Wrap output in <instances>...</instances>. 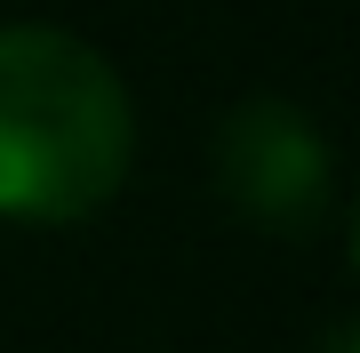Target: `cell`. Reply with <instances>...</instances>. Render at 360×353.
Instances as JSON below:
<instances>
[{"label": "cell", "instance_id": "6da1fadb", "mask_svg": "<svg viewBox=\"0 0 360 353\" xmlns=\"http://www.w3.org/2000/svg\"><path fill=\"white\" fill-rule=\"evenodd\" d=\"M136 161V105L112 56L65 25H0V217L89 225Z\"/></svg>", "mask_w": 360, "mask_h": 353}, {"label": "cell", "instance_id": "7a4b0ae2", "mask_svg": "<svg viewBox=\"0 0 360 353\" xmlns=\"http://www.w3.org/2000/svg\"><path fill=\"white\" fill-rule=\"evenodd\" d=\"M208 177H217V201L232 217H248L257 233H281V241H304L336 209V153L321 120L288 97L232 105L208 137Z\"/></svg>", "mask_w": 360, "mask_h": 353}, {"label": "cell", "instance_id": "3957f363", "mask_svg": "<svg viewBox=\"0 0 360 353\" xmlns=\"http://www.w3.org/2000/svg\"><path fill=\"white\" fill-rule=\"evenodd\" d=\"M321 353H360V337H352V321H328V337H321Z\"/></svg>", "mask_w": 360, "mask_h": 353}]
</instances>
